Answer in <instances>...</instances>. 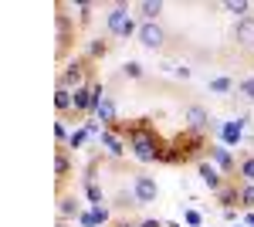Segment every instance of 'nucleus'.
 Masks as SVG:
<instances>
[{"label":"nucleus","instance_id":"nucleus-2","mask_svg":"<svg viewBox=\"0 0 254 227\" xmlns=\"http://www.w3.org/2000/svg\"><path fill=\"white\" fill-rule=\"evenodd\" d=\"M109 31L112 34H119V38H129V34H139L136 20L129 17V10L119 3V7H112V14H109Z\"/></svg>","mask_w":254,"mask_h":227},{"label":"nucleus","instance_id":"nucleus-15","mask_svg":"<svg viewBox=\"0 0 254 227\" xmlns=\"http://www.w3.org/2000/svg\"><path fill=\"white\" fill-rule=\"evenodd\" d=\"M139 14L146 20H156L159 14H163V3H159V0H146V3H139Z\"/></svg>","mask_w":254,"mask_h":227},{"label":"nucleus","instance_id":"nucleus-30","mask_svg":"<svg viewBox=\"0 0 254 227\" xmlns=\"http://www.w3.org/2000/svg\"><path fill=\"white\" fill-rule=\"evenodd\" d=\"M139 227H163V224H159V221H142Z\"/></svg>","mask_w":254,"mask_h":227},{"label":"nucleus","instance_id":"nucleus-34","mask_svg":"<svg viewBox=\"0 0 254 227\" xmlns=\"http://www.w3.org/2000/svg\"><path fill=\"white\" fill-rule=\"evenodd\" d=\"M58 227H64V224H58Z\"/></svg>","mask_w":254,"mask_h":227},{"label":"nucleus","instance_id":"nucleus-26","mask_svg":"<svg viewBox=\"0 0 254 227\" xmlns=\"http://www.w3.org/2000/svg\"><path fill=\"white\" fill-rule=\"evenodd\" d=\"M85 136H88V133H75L71 139H68V146H71V150H78L81 143H85Z\"/></svg>","mask_w":254,"mask_h":227},{"label":"nucleus","instance_id":"nucleus-33","mask_svg":"<svg viewBox=\"0 0 254 227\" xmlns=\"http://www.w3.org/2000/svg\"><path fill=\"white\" fill-rule=\"evenodd\" d=\"M237 227H248V224H237Z\"/></svg>","mask_w":254,"mask_h":227},{"label":"nucleus","instance_id":"nucleus-22","mask_svg":"<svg viewBox=\"0 0 254 227\" xmlns=\"http://www.w3.org/2000/svg\"><path fill=\"white\" fill-rule=\"evenodd\" d=\"M210 88H214V92H231V88H234V81H231V78H214V81H210Z\"/></svg>","mask_w":254,"mask_h":227},{"label":"nucleus","instance_id":"nucleus-9","mask_svg":"<svg viewBox=\"0 0 254 227\" xmlns=\"http://www.w3.org/2000/svg\"><path fill=\"white\" fill-rule=\"evenodd\" d=\"M210 159H214V163H217V166H220L224 173H231V170H234V159H231V152H227V146H224V143L210 146Z\"/></svg>","mask_w":254,"mask_h":227},{"label":"nucleus","instance_id":"nucleus-23","mask_svg":"<svg viewBox=\"0 0 254 227\" xmlns=\"http://www.w3.org/2000/svg\"><path fill=\"white\" fill-rule=\"evenodd\" d=\"M241 176H244L248 183H254V156H251V159H244V163H241Z\"/></svg>","mask_w":254,"mask_h":227},{"label":"nucleus","instance_id":"nucleus-29","mask_svg":"<svg viewBox=\"0 0 254 227\" xmlns=\"http://www.w3.org/2000/svg\"><path fill=\"white\" fill-rule=\"evenodd\" d=\"M55 133H58V139H71V136H68V129H64L61 122H58V126H55Z\"/></svg>","mask_w":254,"mask_h":227},{"label":"nucleus","instance_id":"nucleus-3","mask_svg":"<svg viewBox=\"0 0 254 227\" xmlns=\"http://www.w3.org/2000/svg\"><path fill=\"white\" fill-rule=\"evenodd\" d=\"M132 193H136L139 207H142V204H153V200H156L159 187H156V180H153V176H146V173H136V180H132Z\"/></svg>","mask_w":254,"mask_h":227},{"label":"nucleus","instance_id":"nucleus-28","mask_svg":"<svg viewBox=\"0 0 254 227\" xmlns=\"http://www.w3.org/2000/svg\"><path fill=\"white\" fill-rule=\"evenodd\" d=\"M187 224H200V214L196 210H187Z\"/></svg>","mask_w":254,"mask_h":227},{"label":"nucleus","instance_id":"nucleus-7","mask_svg":"<svg viewBox=\"0 0 254 227\" xmlns=\"http://www.w3.org/2000/svg\"><path fill=\"white\" fill-rule=\"evenodd\" d=\"M207 122H210L207 109H200V105H190V109H187V129H190V133H203Z\"/></svg>","mask_w":254,"mask_h":227},{"label":"nucleus","instance_id":"nucleus-4","mask_svg":"<svg viewBox=\"0 0 254 227\" xmlns=\"http://www.w3.org/2000/svg\"><path fill=\"white\" fill-rule=\"evenodd\" d=\"M139 44H142V48H153V51H156V48H163V41H166V34H163V27H159L156 20H146V24H139Z\"/></svg>","mask_w":254,"mask_h":227},{"label":"nucleus","instance_id":"nucleus-8","mask_svg":"<svg viewBox=\"0 0 254 227\" xmlns=\"http://www.w3.org/2000/svg\"><path fill=\"white\" fill-rule=\"evenodd\" d=\"M180 152H183V159H190V156H196V152L203 150V139H200V133H187V136H180Z\"/></svg>","mask_w":254,"mask_h":227},{"label":"nucleus","instance_id":"nucleus-31","mask_svg":"<svg viewBox=\"0 0 254 227\" xmlns=\"http://www.w3.org/2000/svg\"><path fill=\"white\" fill-rule=\"evenodd\" d=\"M248 227H254V214H251V217H248Z\"/></svg>","mask_w":254,"mask_h":227},{"label":"nucleus","instance_id":"nucleus-10","mask_svg":"<svg viewBox=\"0 0 254 227\" xmlns=\"http://www.w3.org/2000/svg\"><path fill=\"white\" fill-rule=\"evenodd\" d=\"M200 180H203L207 187L214 190V193L224 187V180H220V170H217V166H210V163H200Z\"/></svg>","mask_w":254,"mask_h":227},{"label":"nucleus","instance_id":"nucleus-20","mask_svg":"<svg viewBox=\"0 0 254 227\" xmlns=\"http://www.w3.org/2000/svg\"><path fill=\"white\" fill-rule=\"evenodd\" d=\"M122 72H126L129 78H142V65H139V61H126V65H122Z\"/></svg>","mask_w":254,"mask_h":227},{"label":"nucleus","instance_id":"nucleus-13","mask_svg":"<svg viewBox=\"0 0 254 227\" xmlns=\"http://www.w3.org/2000/svg\"><path fill=\"white\" fill-rule=\"evenodd\" d=\"M217 200L227 204V210H231V204H241V190L237 187H220L217 190Z\"/></svg>","mask_w":254,"mask_h":227},{"label":"nucleus","instance_id":"nucleus-27","mask_svg":"<svg viewBox=\"0 0 254 227\" xmlns=\"http://www.w3.org/2000/svg\"><path fill=\"white\" fill-rule=\"evenodd\" d=\"M88 55H92V58L105 55V44H102V41H95V44H92V48H88Z\"/></svg>","mask_w":254,"mask_h":227},{"label":"nucleus","instance_id":"nucleus-5","mask_svg":"<svg viewBox=\"0 0 254 227\" xmlns=\"http://www.w3.org/2000/svg\"><path fill=\"white\" fill-rule=\"evenodd\" d=\"M58 88H68V92H71V88H75V92H78V88H85V68H81V61H71V65L61 72Z\"/></svg>","mask_w":254,"mask_h":227},{"label":"nucleus","instance_id":"nucleus-24","mask_svg":"<svg viewBox=\"0 0 254 227\" xmlns=\"http://www.w3.org/2000/svg\"><path fill=\"white\" fill-rule=\"evenodd\" d=\"M237 92H241V95H248V98L254 102V78H244V81L237 85Z\"/></svg>","mask_w":254,"mask_h":227},{"label":"nucleus","instance_id":"nucleus-21","mask_svg":"<svg viewBox=\"0 0 254 227\" xmlns=\"http://www.w3.org/2000/svg\"><path fill=\"white\" fill-rule=\"evenodd\" d=\"M88 200H92V204H95V207H102V190H98V183H92V180H88Z\"/></svg>","mask_w":254,"mask_h":227},{"label":"nucleus","instance_id":"nucleus-14","mask_svg":"<svg viewBox=\"0 0 254 227\" xmlns=\"http://www.w3.org/2000/svg\"><path fill=\"white\" fill-rule=\"evenodd\" d=\"M244 122H224V143H241Z\"/></svg>","mask_w":254,"mask_h":227},{"label":"nucleus","instance_id":"nucleus-25","mask_svg":"<svg viewBox=\"0 0 254 227\" xmlns=\"http://www.w3.org/2000/svg\"><path fill=\"white\" fill-rule=\"evenodd\" d=\"M227 10H231V14H248V10H251V3H244V0L237 3V0H231V3H227Z\"/></svg>","mask_w":254,"mask_h":227},{"label":"nucleus","instance_id":"nucleus-17","mask_svg":"<svg viewBox=\"0 0 254 227\" xmlns=\"http://www.w3.org/2000/svg\"><path fill=\"white\" fill-rule=\"evenodd\" d=\"M55 170H58V180H64V176H68V170H71V163H68V152H64V150H58Z\"/></svg>","mask_w":254,"mask_h":227},{"label":"nucleus","instance_id":"nucleus-6","mask_svg":"<svg viewBox=\"0 0 254 227\" xmlns=\"http://www.w3.org/2000/svg\"><path fill=\"white\" fill-rule=\"evenodd\" d=\"M234 38L241 48H254V17H241L234 24Z\"/></svg>","mask_w":254,"mask_h":227},{"label":"nucleus","instance_id":"nucleus-1","mask_svg":"<svg viewBox=\"0 0 254 227\" xmlns=\"http://www.w3.org/2000/svg\"><path fill=\"white\" fill-rule=\"evenodd\" d=\"M129 150L136 152V159L153 163L159 156V139L149 133V129H132V133H129Z\"/></svg>","mask_w":254,"mask_h":227},{"label":"nucleus","instance_id":"nucleus-16","mask_svg":"<svg viewBox=\"0 0 254 227\" xmlns=\"http://www.w3.org/2000/svg\"><path fill=\"white\" fill-rule=\"evenodd\" d=\"M58 214L61 217H75V214H78V200H75V197H61L58 200Z\"/></svg>","mask_w":254,"mask_h":227},{"label":"nucleus","instance_id":"nucleus-12","mask_svg":"<svg viewBox=\"0 0 254 227\" xmlns=\"http://www.w3.org/2000/svg\"><path fill=\"white\" fill-rule=\"evenodd\" d=\"M55 105H58V112H68V109H75V92H68V88H58V92H55Z\"/></svg>","mask_w":254,"mask_h":227},{"label":"nucleus","instance_id":"nucleus-11","mask_svg":"<svg viewBox=\"0 0 254 227\" xmlns=\"http://www.w3.org/2000/svg\"><path fill=\"white\" fill-rule=\"evenodd\" d=\"M98 122H105V126H112L116 122V105H112V98H102V105L95 109Z\"/></svg>","mask_w":254,"mask_h":227},{"label":"nucleus","instance_id":"nucleus-19","mask_svg":"<svg viewBox=\"0 0 254 227\" xmlns=\"http://www.w3.org/2000/svg\"><path fill=\"white\" fill-rule=\"evenodd\" d=\"M98 139H102V143L109 146V152H116V156H119V152H122V143H119V139H116V136H112V133H102V136H98Z\"/></svg>","mask_w":254,"mask_h":227},{"label":"nucleus","instance_id":"nucleus-18","mask_svg":"<svg viewBox=\"0 0 254 227\" xmlns=\"http://www.w3.org/2000/svg\"><path fill=\"white\" fill-rule=\"evenodd\" d=\"M241 207H254V183L241 187Z\"/></svg>","mask_w":254,"mask_h":227},{"label":"nucleus","instance_id":"nucleus-32","mask_svg":"<svg viewBox=\"0 0 254 227\" xmlns=\"http://www.w3.org/2000/svg\"><path fill=\"white\" fill-rule=\"evenodd\" d=\"M119 227H132V224H119Z\"/></svg>","mask_w":254,"mask_h":227}]
</instances>
